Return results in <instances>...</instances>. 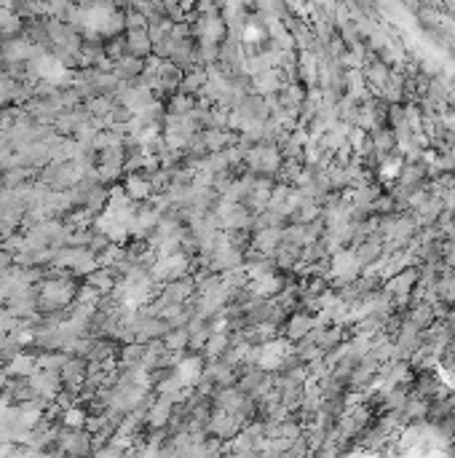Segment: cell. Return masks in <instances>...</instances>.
<instances>
[{
	"mask_svg": "<svg viewBox=\"0 0 455 458\" xmlns=\"http://www.w3.org/2000/svg\"><path fill=\"white\" fill-rule=\"evenodd\" d=\"M313 324L316 322H313L311 311H303V308L289 311L287 319H284V333H281V335L287 338V340H292V343H298V340H303V338L311 333Z\"/></svg>",
	"mask_w": 455,
	"mask_h": 458,
	"instance_id": "6da1fadb",
	"label": "cell"
},
{
	"mask_svg": "<svg viewBox=\"0 0 455 458\" xmlns=\"http://www.w3.org/2000/svg\"><path fill=\"white\" fill-rule=\"evenodd\" d=\"M123 22H126V30H142V27H147V16L137 6H126L123 9Z\"/></svg>",
	"mask_w": 455,
	"mask_h": 458,
	"instance_id": "9c48e42d",
	"label": "cell"
},
{
	"mask_svg": "<svg viewBox=\"0 0 455 458\" xmlns=\"http://www.w3.org/2000/svg\"><path fill=\"white\" fill-rule=\"evenodd\" d=\"M281 241H284V225L281 228H257V231H252V249L263 252V255H273Z\"/></svg>",
	"mask_w": 455,
	"mask_h": 458,
	"instance_id": "7a4b0ae2",
	"label": "cell"
},
{
	"mask_svg": "<svg viewBox=\"0 0 455 458\" xmlns=\"http://www.w3.org/2000/svg\"><path fill=\"white\" fill-rule=\"evenodd\" d=\"M3 370H6L11 378H30V375H35L41 368H38V357H35V354L19 351V354H14V357L3 365Z\"/></svg>",
	"mask_w": 455,
	"mask_h": 458,
	"instance_id": "277c9868",
	"label": "cell"
},
{
	"mask_svg": "<svg viewBox=\"0 0 455 458\" xmlns=\"http://www.w3.org/2000/svg\"><path fill=\"white\" fill-rule=\"evenodd\" d=\"M86 418H89V413L75 407V405L62 410V426H65V429H83V426H86Z\"/></svg>",
	"mask_w": 455,
	"mask_h": 458,
	"instance_id": "ba28073f",
	"label": "cell"
},
{
	"mask_svg": "<svg viewBox=\"0 0 455 458\" xmlns=\"http://www.w3.org/2000/svg\"><path fill=\"white\" fill-rule=\"evenodd\" d=\"M196 3H199V0H179V6H182V9H185L188 14H193V9H196Z\"/></svg>",
	"mask_w": 455,
	"mask_h": 458,
	"instance_id": "30bf717a",
	"label": "cell"
},
{
	"mask_svg": "<svg viewBox=\"0 0 455 458\" xmlns=\"http://www.w3.org/2000/svg\"><path fill=\"white\" fill-rule=\"evenodd\" d=\"M126 43H129V54L134 56H150L153 54V41H150V33H147V27L142 30H126Z\"/></svg>",
	"mask_w": 455,
	"mask_h": 458,
	"instance_id": "5b68a950",
	"label": "cell"
},
{
	"mask_svg": "<svg viewBox=\"0 0 455 458\" xmlns=\"http://www.w3.org/2000/svg\"><path fill=\"white\" fill-rule=\"evenodd\" d=\"M24 33V16L16 14L14 9H6L0 6V35L3 38H14V35Z\"/></svg>",
	"mask_w": 455,
	"mask_h": 458,
	"instance_id": "8992f818",
	"label": "cell"
},
{
	"mask_svg": "<svg viewBox=\"0 0 455 458\" xmlns=\"http://www.w3.org/2000/svg\"><path fill=\"white\" fill-rule=\"evenodd\" d=\"M123 190L129 193L132 202H147L156 193L153 182H150V175H145V172H129V177L123 182Z\"/></svg>",
	"mask_w": 455,
	"mask_h": 458,
	"instance_id": "3957f363",
	"label": "cell"
},
{
	"mask_svg": "<svg viewBox=\"0 0 455 458\" xmlns=\"http://www.w3.org/2000/svg\"><path fill=\"white\" fill-rule=\"evenodd\" d=\"M161 340H164V346H167L169 351H185L190 340L188 327H169Z\"/></svg>",
	"mask_w": 455,
	"mask_h": 458,
	"instance_id": "52a82bcc",
	"label": "cell"
}]
</instances>
